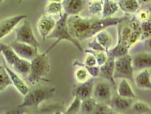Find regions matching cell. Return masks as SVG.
Returning <instances> with one entry per match:
<instances>
[{
	"mask_svg": "<svg viewBox=\"0 0 151 114\" xmlns=\"http://www.w3.org/2000/svg\"><path fill=\"white\" fill-rule=\"evenodd\" d=\"M117 92L118 95L123 98L129 99H134L136 98L135 94L126 79H121L118 87Z\"/></svg>",
	"mask_w": 151,
	"mask_h": 114,
	"instance_id": "ffe728a7",
	"label": "cell"
},
{
	"mask_svg": "<svg viewBox=\"0 0 151 114\" xmlns=\"http://www.w3.org/2000/svg\"><path fill=\"white\" fill-rule=\"evenodd\" d=\"M88 46L89 49H91L93 50H105V51H106V50L98 43L96 38H94L92 41V42L89 43Z\"/></svg>",
	"mask_w": 151,
	"mask_h": 114,
	"instance_id": "d590c367",
	"label": "cell"
},
{
	"mask_svg": "<svg viewBox=\"0 0 151 114\" xmlns=\"http://www.w3.org/2000/svg\"><path fill=\"white\" fill-rule=\"evenodd\" d=\"M96 39L98 43L102 46L107 52L111 49L113 43V38L111 35L107 31L103 30L98 32L96 36Z\"/></svg>",
	"mask_w": 151,
	"mask_h": 114,
	"instance_id": "cb8c5ba5",
	"label": "cell"
},
{
	"mask_svg": "<svg viewBox=\"0 0 151 114\" xmlns=\"http://www.w3.org/2000/svg\"><path fill=\"white\" fill-rule=\"evenodd\" d=\"M15 41L26 44L39 48L40 44L33 33L31 23L29 20H25L22 25L15 28Z\"/></svg>",
	"mask_w": 151,
	"mask_h": 114,
	"instance_id": "8992f818",
	"label": "cell"
},
{
	"mask_svg": "<svg viewBox=\"0 0 151 114\" xmlns=\"http://www.w3.org/2000/svg\"><path fill=\"white\" fill-rule=\"evenodd\" d=\"M27 17V15H19L1 20L0 21V40L14 30L19 23Z\"/></svg>",
	"mask_w": 151,
	"mask_h": 114,
	"instance_id": "ba28073f",
	"label": "cell"
},
{
	"mask_svg": "<svg viewBox=\"0 0 151 114\" xmlns=\"http://www.w3.org/2000/svg\"><path fill=\"white\" fill-rule=\"evenodd\" d=\"M132 99L122 97L119 95L114 97L111 100V107L117 111H125L130 109L132 106Z\"/></svg>",
	"mask_w": 151,
	"mask_h": 114,
	"instance_id": "ac0fdd59",
	"label": "cell"
},
{
	"mask_svg": "<svg viewBox=\"0 0 151 114\" xmlns=\"http://www.w3.org/2000/svg\"><path fill=\"white\" fill-rule=\"evenodd\" d=\"M0 53H1V50H0Z\"/></svg>",
	"mask_w": 151,
	"mask_h": 114,
	"instance_id": "f6af8a7d",
	"label": "cell"
},
{
	"mask_svg": "<svg viewBox=\"0 0 151 114\" xmlns=\"http://www.w3.org/2000/svg\"><path fill=\"white\" fill-rule=\"evenodd\" d=\"M140 28L142 31V40H145L151 36V22L148 20L140 23Z\"/></svg>",
	"mask_w": 151,
	"mask_h": 114,
	"instance_id": "1f68e13d",
	"label": "cell"
},
{
	"mask_svg": "<svg viewBox=\"0 0 151 114\" xmlns=\"http://www.w3.org/2000/svg\"><path fill=\"white\" fill-rule=\"evenodd\" d=\"M50 62L47 53L45 52L38 54V55L31 61V70L29 75L27 77V81L34 85L40 81L49 82L45 76L50 70Z\"/></svg>",
	"mask_w": 151,
	"mask_h": 114,
	"instance_id": "3957f363",
	"label": "cell"
},
{
	"mask_svg": "<svg viewBox=\"0 0 151 114\" xmlns=\"http://www.w3.org/2000/svg\"><path fill=\"white\" fill-rule=\"evenodd\" d=\"M88 55L85 57L83 64L87 66H98L97 61L96 57L91 53H87Z\"/></svg>",
	"mask_w": 151,
	"mask_h": 114,
	"instance_id": "e575fe53",
	"label": "cell"
},
{
	"mask_svg": "<svg viewBox=\"0 0 151 114\" xmlns=\"http://www.w3.org/2000/svg\"><path fill=\"white\" fill-rule=\"evenodd\" d=\"M134 68L132 64V57L129 55H125L115 60L114 73V79H126L134 81Z\"/></svg>",
	"mask_w": 151,
	"mask_h": 114,
	"instance_id": "5b68a950",
	"label": "cell"
},
{
	"mask_svg": "<svg viewBox=\"0 0 151 114\" xmlns=\"http://www.w3.org/2000/svg\"><path fill=\"white\" fill-rule=\"evenodd\" d=\"M144 46L151 53V36L144 40Z\"/></svg>",
	"mask_w": 151,
	"mask_h": 114,
	"instance_id": "74e56055",
	"label": "cell"
},
{
	"mask_svg": "<svg viewBox=\"0 0 151 114\" xmlns=\"http://www.w3.org/2000/svg\"><path fill=\"white\" fill-rule=\"evenodd\" d=\"M140 4H148L150 3L151 0H137Z\"/></svg>",
	"mask_w": 151,
	"mask_h": 114,
	"instance_id": "f35d334b",
	"label": "cell"
},
{
	"mask_svg": "<svg viewBox=\"0 0 151 114\" xmlns=\"http://www.w3.org/2000/svg\"><path fill=\"white\" fill-rule=\"evenodd\" d=\"M126 20V16L100 19L86 18L77 15L68 16L67 24L70 35L80 42L93 37L108 27L118 25Z\"/></svg>",
	"mask_w": 151,
	"mask_h": 114,
	"instance_id": "6da1fadb",
	"label": "cell"
},
{
	"mask_svg": "<svg viewBox=\"0 0 151 114\" xmlns=\"http://www.w3.org/2000/svg\"><path fill=\"white\" fill-rule=\"evenodd\" d=\"M86 53L92 54L96 58L98 66L104 65L108 60V54L105 50H93L90 49L85 50Z\"/></svg>",
	"mask_w": 151,
	"mask_h": 114,
	"instance_id": "83f0119b",
	"label": "cell"
},
{
	"mask_svg": "<svg viewBox=\"0 0 151 114\" xmlns=\"http://www.w3.org/2000/svg\"><path fill=\"white\" fill-rule=\"evenodd\" d=\"M136 19L140 23L148 21L150 17V11L147 9H139L134 14Z\"/></svg>",
	"mask_w": 151,
	"mask_h": 114,
	"instance_id": "d6a6232c",
	"label": "cell"
},
{
	"mask_svg": "<svg viewBox=\"0 0 151 114\" xmlns=\"http://www.w3.org/2000/svg\"><path fill=\"white\" fill-rule=\"evenodd\" d=\"M64 13L68 16L79 15L86 5L85 0H63L61 2Z\"/></svg>",
	"mask_w": 151,
	"mask_h": 114,
	"instance_id": "8fae6325",
	"label": "cell"
},
{
	"mask_svg": "<svg viewBox=\"0 0 151 114\" xmlns=\"http://www.w3.org/2000/svg\"><path fill=\"white\" fill-rule=\"evenodd\" d=\"M118 4L113 0H104L102 11V18L111 17L119 10Z\"/></svg>",
	"mask_w": 151,
	"mask_h": 114,
	"instance_id": "603a6c76",
	"label": "cell"
},
{
	"mask_svg": "<svg viewBox=\"0 0 151 114\" xmlns=\"http://www.w3.org/2000/svg\"><path fill=\"white\" fill-rule=\"evenodd\" d=\"M81 102L82 100L81 99H79L77 97H75L74 100L71 103L67 111L65 112V114H74L77 113L80 110Z\"/></svg>",
	"mask_w": 151,
	"mask_h": 114,
	"instance_id": "4dcf8cb0",
	"label": "cell"
},
{
	"mask_svg": "<svg viewBox=\"0 0 151 114\" xmlns=\"http://www.w3.org/2000/svg\"><path fill=\"white\" fill-rule=\"evenodd\" d=\"M132 110L137 113H148L151 111V108L143 102H137L132 106Z\"/></svg>",
	"mask_w": 151,
	"mask_h": 114,
	"instance_id": "f546056e",
	"label": "cell"
},
{
	"mask_svg": "<svg viewBox=\"0 0 151 114\" xmlns=\"http://www.w3.org/2000/svg\"><path fill=\"white\" fill-rule=\"evenodd\" d=\"M150 4H151V2H150Z\"/></svg>",
	"mask_w": 151,
	"mask_h": 114,
	"instance_id": "ee69618b",
	"label": "cell"
},
{
	"mask_svg": "<svg viewBox=\"0 0 151 114\" xmlns=\"http://www.w3.org/2000/svg\"><path fill=\"white\" fill-rule=\"evenodd\" d=\"M9 45L21 58L24 60L31 61L38 55V48L30 45L14 41Z\"/></svg>",
	"mask_w": 151,
	"mask_h": 114,
	"instance_id": "52a82bcc",
	"label": "cell"
},
{
	"mask_svg": "<svg viewBox=\"0 0 151 114\" xmlns=\"http://www.w3.org/2000/svg\"><path fill=\"white\" fill-rule=\"evenodd\" d=\"M93 94L96 99L99 101L109 100L111 96L110 86L106 82H99L94 86Z\"/></svg>",
	"mask_w": 151,
	"mask_h": 114,
	"instance_id": "2e32d148",
	"label": "cell"
},
{
	"mask_svg": "<svg viewBox=\"0 0 151 114\" xmlns=\"http://www.w3.org/2000/svg\"><path fill=\"white\" fill-rule=\"evenodd\" d=\"M12 85L13 83L7 70L4 65H0V92L4 91Z\"/></svg>",
	"mask_w": 151,
	"mask_h": 114,
	"instance_id": "d4e9b609",
	"label": "cell"
},
{
	"mask_svg": "<svg viewBox=\"0 0 151 114\" xmlns=\"http://www.w3.org/2000/svg\"><path fill=\"white\" fill-rule=\"evenodd\" d=\"M99 1V0H91V2H93V1Z\"/></svg>",
	"mask_w": 151,
	"mask_h": 114,
	"instance_id": "b9f144b4",
	"label": "cell"
},
{
	"mask_svg": "<svg viewBox=\"0 0 151 114\" xmlns=\"http://www.w3.org/2000/svg\"><path fill=\"white\" fill-rule=\"evenodd\" d=\"M3 1H4V0H0V4L2 3V2H3Z\"/></svg>",
	"mask_w": 151,
	"mask_h": 114,
	"instance_id": "7bdbcfd3",
	"label": "cell"
},
{
	"mask_svg": "<svg viewBox=\"0 0 151 114\" xmlns=\"http://www.w3.org/2000/svg\"><path fill=\"white\" fill-rule=\"evenodd\" d=\"M68 17V15L65 13L60 15V19L56 23V25L53 30L47 36V39L54 38L57 40L55 44H53L45 51L46 53H48L60 42L64 40L70 42L73 45L75 46L79 51L83 52V49L80 44V41L73 38L69 33L67 24Z\"/></svg>",
	"mask_w": 151,
	"mask_h": 114,
	"instance_id": "7a4b0ae2",
	"label": "cell"
},
{
	"mask_svg": "<svg viewBox=\"0 0 151 114\" xmlns=\"http://www.w3.org/2000/svg\"><path fill=\"white\" fill-rule=\"evenodd\" d=\"M48 1H56V2H61L62 0H45Z\"/></svg>",
	"mask_w": 151,
	"mask_h": 114,
	"instance_id": "ab89813d",
	"label": "cell"
},
{
	"mask_svg": "<svg viewBox=\"0 0 151 114\" xmlns=\"http://www.w3.org/2000/svg\"><path fill=\"white\" fill-rule=\"evenodd\" d=\"M94 88V84L93 77L90 78L87 81L81 83L74 86L72 95L77 97L81 100L90 98L93 93Z\"/></svg>",
	"mask_w": 151,
	"mask_h": 114,
	"instance_id": "9c48e42d",
	"label": "cell"
},
{
	"mask_svg": "<svg viewBox=\"0 0 151 114\" xmlns=\"http://www.w3.org/2000/svg\"><path fill=\"white\" fill-rule=\"evenodd\" d=\"M12 68L18 74L22 76L23 78H27L30 73L31 61L20 58Z\"/></svg>",
	"mask_w": 151,
	"mask_h": 114,
	"instance_id": "7402d4cb",
	"label": "cell"
},
{
	"mask_svg": "<svg viewBox=\"0 0 151 114\" xmlns=\"http://www.w3.org/2000/svg\"><path fill=\"white\" fill-rule=\"evenodd\" d=\"M136 87L140 89L151 91V77L148 69L141 70L134 79Z\"/></svg>",
	"mask_w": 151,
	"mask_h": 114,
	"instance_id": "9a60e30c",
	"label": "cell"
},
{
	"mask_svg": "<svg viewBox=\"0 0 151 114\" xmlns=\"http://www.w3.org/2000/svg\"><path fill=\"white\" fill-rule=\"evenodd\" d=\"M2 63L6 70H7L9 76L10 77L13 85L14 86L16 89L22 95L24 96L25 95H26L29 91V89L27 84L24 82V81L18 76V75L17 73H15L14 71H13L12 70L8 68V65L6 63L5 61L4 60H2Z\"/></svg>",
	"mask_w": 151,
	"mask_h": 114,
	"instance_id": "4fadbf2b",
	"label": "cell"
},
{
	"mask_svg": "<svg viewBox=\"0 0 151 114\" xmlns=\"http://www.w3.org/2000/svg\"><path fill=\"white\" fill-rule=\"evenodd\" d=\"M23 1H24V0H19V1H18V3H19V4L21 3V2H22Z\"/></svg>",
	"mask_w": 151,
	"mask_h": 114,
	"instance_id": "60d3db41",
	"label": "cell"
},
{
	"mask_svg": "<svg viewBox=\"0 0 151 114\" xmlns=\"http://www.w3.org/2000/svg\"><path fill=\"white\" fill-rule=\"evenodd\" d=\"M103 8V2L101 1L91 2L89 6V10L92 15H98L102 12Z\"/></svg>",
	"mask_w": 151,
	"mask_h": 114,
	"instance_id": "836d02e7",
	"label": "cell"
},
{
	"mask_svg": "<svg viewBox=\"0 0 151 114\" xmlns=\"http://www.w3.org/2000/svg\"><path fill=\"white\" fill-rule=\"evenodd\" d=\"M0 50L6 62L12 67L21 58L9 45L0 43Z\"/></svg>",
	"mask_w": 151,
	"mask_h": 114,
	"instance_id": "e0dca14e",
	"label": "cell"
},
{
	"mask_svg": "<svg viewBox=\"0 0 151 114\" xmlns=\"http://www.w3.org/2000/svg\"><path fill=\"white\" fill-rule=\"evenodd\" d=\"M129 48L130 47L127 43L118 39V44L113 49L108 50L107 53L109 56H111L115 59L118 57L127 55L129 52Z\"/></svg>",
	"mask_w": 151,
	"mask_h": 114,
	"instance_id": "d6986e66",
	"label": "cell"
},
{
	"mask_svg": "<svg viewBox=\"0 0 151 114\" xmlns=\"http://www.w3.org/2000/svg\"><path fill=\"white\" fill-rule=\"evenodd\" d=\"M56 23V21L51 15L45 14L40 18L37 24V28L43 41L53 30Z\"/></svg>",
	"mask_w": 151,
	"mask_h": 114,
	"instance_id": "30bf717a",
	"label": "cell"
},
{
	"mask_svg": "<svg viewBox=\"0 0 151 114\" xmlns=\"http://www.w3.org/2000/svg\"><path fill=\"white\" fill-rule=\"evenodd\" d=\"M134 70H142L151 68V53H141L132 57Z\"/></svg>",
	"mask_w": 151,
	"mask_h": 114,
	"instance_id": "5bb4252c",
	"label": "cell"
},
{
	"mask_svg": "<svg viewBox=\"0 0 151 114\" xmlns=\"http://www.w3.org/2000/svg\"><path fill=\"white\" fill-rule=\"evenodd\" d=\"M107 112H110L108 107L102 105H97L96 107L93 112L94 114H105Z\"/></svg>",
	"mask_w": 151,
	"mask_h": 114,
	"instance_id": "8d00e7d4",
	"label": "cell"
},
{
	"mask_svg": "<svg viewBox=\"0 0 151 114\" xmlns=\"http://www.w3.org/2000/svg\"><path fill=\"white\" fill-rule=\"evenodd\" d=\"M90 74L87 70L83 66L77 68L75 72V78L76 81L79 84L83 83L90 78Z\"/></svg>",
	"mask_w": 151,
	"mask_h": 114,
	"instance_id": "f1b7e54d",
	"label": "cell"
},
{
	"mask_svg": "<svg viewBox=\"0 0 151 114\" xmlns=\"http://www.w3.org/2000/svg\"><path fill=\"white\" fill-rule=\"evenodd\" d=\"M97 103L95 99L89 98L82 100L80 111L83 114H91L93 113Z\"/></svg>",
	"mask_w": 151,
	"mask_h": 114,
	"instance_id": "4316f807",
	"label": "cell"
},
{
	"mask_svg": "<svg viewBox=\"0 0 151 114\" xmlns=\"http://www.w3.org/2000/svg\"><path fill=\"white\" fill-rule=\"evenodd\" d=\"M118 4L122 10L129 14H135L140 7L137 0H118Z\"/></svg>",
	"mask_w": 151,
	"mask_h": 114,
	"instance_id": "44dd1931",
	"label": "cell"
},
{
	"mask_svg": "<svg viewBox=\"0 0 151 114\" xmlns=\"http://www.w3.org/2000/svg\"><path fill=\"white\" fill-rule=\"evenodd\" d=\"M55 89L53 87L39 88L34 90L29 91L24 96L22 103L18 107H34L38 108L43 102L51 99L53 96Z\"/></svg>",
	"mask_w": 151,
	"mask_h": 114,
	"instance_id": "277c9868",
	"label": "cell"
},
{
	"mask_svg": "<svg viewBox=\"0 0 151 114\" xmlns=\"http://www.w3.org/2000/svg\"><path fill=\"white\" fill-rule=\"evenodd\" d=\"M62 4L61 2L48 1V3L45 8V12L48 15H62Z\"/></svg>",
	"mask_w": 151,
	"mask_h": 114,
	"instance_id": "484cf974",
	"label": "cell"
},
{
	"mask_svg": "<svg viewBox=\"0 0 151 114\" xmlns=\"http://www.w3.org/2000/svg\"><path fill=\"white\" fill-rule=\"evenodd\" d=\"M108 60L106 62L99 66V76L107 80L113 84H115V79L114 78L115 58L108 55Z\"/></svg>",
	"mask_w": 151,
	"mask_h": 114,
	"instance_id": "7c38bea8",
	"label": "cell"
}]
</instances>
